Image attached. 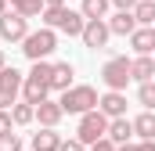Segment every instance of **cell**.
I'll return each mask as SVG.
<instances>
[{
  "mask_svg": "<svg viewBox=\"0 0 155 151\" xmlns=\"http://www.w3.org/2000/svg\"><path fill=\"white\" fill-rule=\"evenodd\" d=\"M22 43H25L22 50H25V58H29V61H43V58L58 47V36H54L51 29H40V33H29Z\"/></svg>",
  "mask_w": 155,
  "mask_h": 151,
  "instance_id": "5",
  "label": "cell"
},
{
  "mask_svg": "<svg viewBox=\"0 0 155 151\" xmlns=\"http://www.w3.org/2000/svg\"><path fill=\"white\" fill-rule=\"evenodd\" d=\"M152 29H155V25H152Z\"/></svg>",
  "mask_w": 155,
  "mask_h": 151,
  "instance_id": "33",
  "label": "cell"
},
{
  "mask_svg": "<svg viewBox=\"0 0 155 151\" xmlns=\"http://www.w3.org/2000/svg\"><path fill=\"white\" fill-rule=\"evenodd\" d=\"M116 151H141V144H119Z\"/></svg>",
  "mask_w": 155,
  "mask_h": 151,
  "instance_id": "28",
  "label": "cell"
},
{
  "mask_svg": "<svg viewBox=\"0 0 155 151\" xmlns=\"http://www.w3.org/2000/svg\"><path fill=\"white\" fill-rule=\"evenodd\" d=\"M108 137V119L101 112H87L83 119H79V133H76V140L79 144H97V140H105Z\"/></svg>",
  "mask_w": 155,
  "mask_h": 151,
  "instance_id": "4",
  "label": "cell"
},
{
  "mask_svg": "<svg viewBox=\"0 0 155 151\" xmlns=\"http://www.w3.org/2000/svg\"><path fill=\"white\" fill-rule=\"evenodd\" d=\"M43 7H65V0H43Z\"/></svg>",
  "mask_w": 155,
  "mask_h": 151,
  "instance_id": "29",
  "label": "cell"
},
{
  "mask_svg": "<svg viewBox=\"0 0 155 151\" xmlns=\"http://www.w3.org/2000/svg\"><path fill=\"white\" fill-rule=\"evenodd\" d=\"M58 151H87V144H79V140H61Z\"/></svg>",
  "mask_w": 155,
  "mask_h": 151,
  "instance_id": "24",
  "label": "cell"
},
{
  "mask_svg": "<svg viewBox=\"0 0 155 151\" xmlns=\"http://www.w3.org/2000/svg\"><path fill=\"white\" fill-rule=\"evenodd\" d=\"M0 151H22L18 133H0Z\"/></svg>",
  "mask_w": 155,
  "mask_h": 151,
  "instance_id": "23",
  "label": "cell"
},
{
  "mask_svg": "<svg viewBox=\"0 0 155 151\" xmlns=\"http://www.w3.org/2000/svg\"><path fill=\"white\" fill-rule=\"evenodd\" d=\"M130 133H134V122H130V119H112V122H108V140H112V144H126V137H130Z\"/></svg>",
  "mask_w": 155,
  "mask_h": 151,
  "instance_id": "14",
  "label": "cell"
},
{
  "mask_svg": "<svg viewBox=\"0 0 155 151\" xmlns=\"http://www.w3.org/2000/svg\"><path fill=\"white\" fill-rule=\"evenodd\" d=\"M134 18H137L144 29H152L155 25V0H141V4L134 7Z\"/></svg>",
  "mask_w": 155,
  "mask_h": 151,
  "instance_id": "18",
  "label": "cell"
},
{
  "mask_svg": "<svg viewBox=\"0 0 155 151\" xmlns=\"http://www.w3.org/2000/svg\"><path fill=\"white\" fill-rule=\"evenodd\" d=\"M130 47H134L141 58H148V54L155 50V29H137V33L130 36Z\"/></svg>",
  "mask_w": 155,
  "mask_h": 151,
  "instance_id": "13",
  "label": "cell"
},
{
  "mask_svg": "<svg viewBox=\"0 0 155 151\" xmlns=\"http://www.w3.org/2000/svg\"><path fill=\"white\" fill-rule=\"evenodd\" d=\"M97 112L105 115V119H126V97L116 94V90H108V94L97 101Z\"/></svg>",
  "mask_w": 155,
  "mask_h": 151,
  "instance_id": "8",
  "label": "cell"
},
{
  "mask_svg": "<svg viewBox=\"0 0 155 151\" xmlns=\"http://www.w3.org/2000/svg\"><path fill=\"white\" fill-rule=\"evenodd\" d=\"M33 119H36V108H33V104H25V101L11 108V122H18V126H25V122H33Z\"/></svg>",
  "mask_w": 155,
  "mask_h": 151,
  "instance_id": "20",
  "label": "cell"
},
{
  "mask_svg": "<svg viewBox=\"0 0 155 151\" xmlns=\"http://www.w3.org/2000/svg\"><path fill=\"white\" fill-rule=\"evenodd\" d=\"M141 151H155V140H141Z\"/></svg>",
  "mask_w": 155,
  "mask_h": 151,
  "instance_id": "30",
  "label": "cell"
},
{
  "mask_svg": "<svg viewBox=\"0 0 155 151\" xmlns=\"http://www.w3.org/2000/svg\"><path fill=\"white\" fill-rule=\"evenodd\" d=\"M61 104H58V101H43V104H36V119L40 122H43V130H54V126H58V122H61Z\"/></svg>",
  "mask_w": 155,
  "mask_h": 151,
  "instance_id": "11",
  "label": "cell"
},
{
  "mask_svg": "<svg viewBox=\"0 0 155 151\" xmlns=\"http://www.w3.org/2000/svg\"><path fill=\"white\" fill-rule=\"evenodd\" d=\"M22 18H33V14H43V0H22L18 7H15Z\"/></svg>",
  "mask_w": 155,
  "mask_h": 151,
  "instance_id": "21",
  "label": "cell"
},
{
  "mask_svg": "<svg viewBox=\"0 0 155 151\" xmlns=\"http://www.w3.org/2000/svg\"><path fill=\"white\" fill-rule=\"evenodd\" d=\"M25 36H29V25L18 11L0 14V40H25Z\"/></svg>",
  "mask_w": 155,
  "mask_h": 151,
  "instance_id": "7",
  "label": "cell"
},
{
  "mask_svg": "<svg viewBox=\"0 0 155 151\" xmlns=\"http://www.w3.org/2000/svg\"><path fill=\"white\" fill-rule=\"evenodd\" d=\"M137 97H141V104H144L148 112H155V83H141Z\"/></svg>",
  "mask_w": 155,
  "mask_h": 151,
  "instance_id": "22",
  "label": "cell"
},
{
  "mask_svg": "<svg viewBox=\"0 0 155 151\" xmlns=\"http://www.w3.org/2000/svg\"><path fill=\"white\" fill-rule=\"evenodd\" d=\"M134 133L141 137V140H155V112H144L134 119Z\"/></svg>",
  "mask_w": 155,
  "mask_h": 151,
  "instance_id": "16",
  "label": "cell"
},
{
  "mask_svg": "<svg viewBox=\"0 0 155 151\" xmlns=\"http://www.w3.org/2000/svg\"><path fill=\"white\" fill-rule=\"evenodd\" d=\"M4 69H7V65H4V54H0V72H4Z\"/></svg>",
  "mask_w": 155,
  "mask_h": 151,
  "instance_id": "32",
  "label": "cell"
},
{
  "mask_svg": "<svg viewBox=\"0 0 155 151\" xmlns=\"http://www.w3.org/2000/svg\"><path fill=\"white\" fill-rule=\"evenodd\" d=\"M112 4H116L119 11H134V7H137V4H141V0H112Z\"/></svg>",
  "mask_w": 155,
  "mask_h": 151,
  "instance_id": "26",
  "label": "cell"
},
{
  "mask_svg": "<svg viewBox=\"0 0 155 151\" xmlns=\"http://www.w3.org/2000/svg\"><path fill=\"white\" fill-rule=\"evenodd\" d=\"M108 33H116V36H134V33H137V18H134V11H119V14H112Z\"/></svg>",
  "mask_w": 155,
  "mask_h": 151,
  "instance_id": "10",
  "label": "cell"
},
{
  "mask_svg": "<svg viewBox=\"0 0 155 151\" xmlns=\"http://www.w3.org/2000/svg\"><path fill=\"white\" fill-rule=\"evenodd\" d=\"M0 133H11V115L0 112Z\"/></svg>",
  "mask_w": 155,
  "mask_h": 151,
  "instance_id": "27",
  "label": "cell"
},
{
  "mask_svg": "<svg viewBox=\"0 0 155 151\" xmlns=\"http://www.w3.org/2000/svg\"><path fill=\"white\" fill-rule=\"evenodd\" d=\"M152 76H155V58H137L134 61V79L137 83H152Z\"/></svg>",
  "mask_w": 155,
  "mask_h": 151,
  "instance_id": "19",
  "label": "cell"
},
{
  "mask_svg": "<svg viewBox=\"0 0 155 151\" xmlns=\"http://www.w3.org/2000/svg\"><path fill=\"white\" fill-rule=\"evenodd\" d=\"M0 14H7V0H0Z\"/></svg>",
  "mask_w": 155,
  "mask_h": 151,
  "instance_id": "31",
  "label": "cell"
},
{
  "mask_svg": "<svg viewBox=\"0 0 155 151\" xmlns=\"http://www.w3.org/2000/svg\"><path fill=\"white\" fill-rule=\"evenodd\" d=\"M72 65H69V61H61V65H54V69H51V90H61V94H65V90H72Z\"/></svg>",
  "mask_w": 155,
  "mask_h": 151,
  "instance_id": "12",
  "label": "cell"
},
{
  "mask_svg": "<svg viewBox=\"0 0 155 151\" xmlns=\"http://www.w3.org/2000/svg\"><path fill=\"white\" fill-rule=\"evenodd\" d=\"M90 151H116V144L105 137V140H97V144H90Z\"/></svg>",
  "mask_w": 155,
  "mask_h": 151,
  "instance_id": "25",
  "label": "cell"
},
{
  "mask_svg": "<svg viewBox=\"0 0 155 151\" xmlns=\"http://www.w3.org/2000/svg\"><path fill=\"white\" fill-rule=\"evenodd\" d=\"M101 79H105V86H108V90L123 94V90H126V83L134 79V61H126V58H108V61H105V69H101Z\"/></svg>",
  "mask_w": 155,
  "mask_h": 151,
  "instance_id": "3",
  "label": "cell"
},
{
  "mask_svg": "<svg viewBox=\"0 0 155 151\" xmlns=\"http://www.w3.org/2000/svg\"><path fill=\"white\" fill-rule=\"evenodd\" d=\"M108 36H112V33H108V22H87V29H83V43H87V47H94V50H97V47H105Z\"/></svg>",
  "mask_w": 155,
  "mask_h": 151,
  "instance_id": "9",
  "label": "cell"
},
{
  "mask_svg": "<svg viewBox=\"0 0 155 151\" xmlns=\"http://www.w3.org/2000/svg\"><path fill=\"white\" fill-rule=\"evenodd\" d=\"M108 4H112V0H83L79 14H83L87 22H101V18H105V11H108Z\"/></svg>",
  "mask_w": 155,
  "mask_h": 151,
  "instance_id": "17",
  "label": "cell"
},
{
  "mask_svg": "<svg viewBox=\"0 0 155 151\" xmlns=\"http://www.w3.org/2000/svg\"><path fill=\"white\" fill-rule=\"evenodd\" d=\"M43 22H47V29H61L69 36H83V29H87V18L72 7H43Z\"/></svg>",
  "mask_w": 155,
  "mask_h": 151,
  "instance_id": "1",
  "label": "cell"
},
{
  "mask_svg": "<svg viewBox=\"0 0 155 151\" xmlns=\"http://www.w3.org/2000/svg\"><path fill=\"white\" fill-rule=\"evenodd\" d=\"M61 148V137L54 133V130H40L33 133V151H58Z\"/></svg>",
  "mask_w": 155,
  "mask_h": 151,
  "instance_id": "15",
  "label": "cell"
},
{
  "mask_svg": "<svg viewBox=\"0 0 155 151\" xmlns=\"http://www.w3.org/2000/svg\"><path fill=\"white\" fill-rule=\"evenodd\" d=\"M22 72L18 69H4L0 72V112H7L11 104H15V97H18V90H22Z\"/></svg>",
  "mask_w": 155,
  "mask_h": 151,
  "instance_id": "6",
  "label": "cell"
},
{
  "mask_svg": "<svg viewBox=\"0 0 155 151\" xmlns=\"http://www.w3.org/2000/svg\"><path fill=\"white\" fill-rule=\"evenodd\" d=\"M97 94H94V86H72V90H65L61 94V112L65 115H87V112H97Z\"/></svg>",
  "mask_w": 155,
  "mask_h": 151,
  "instance_id": "2",
  "label": "cell"
}]
</instances>
